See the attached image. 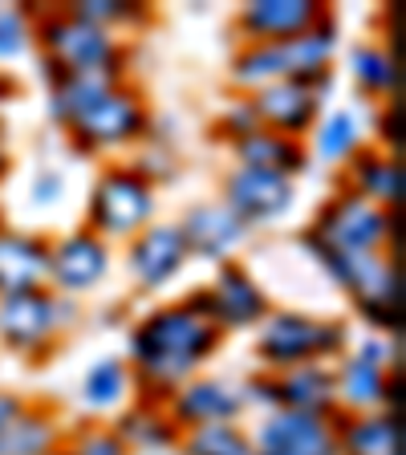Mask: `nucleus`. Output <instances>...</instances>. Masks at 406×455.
<instances>
[{"instance_id": "nucleus-1", "label": "nucleus", "mask_w": 406, "mask_h": 455, "mask_svg": "<svg viewBox=\"0 0 406 455\" xmlns=\"http://www.w3.org/2000/svg\"><path fill=\"white\" fill-rule=\"evenodd\" d=\"M211 346H216V330L195 317V309H167L134 333L139 370L155 382H175L191 374V366L211 354Z\"/></svg>"}, {"instance_id": "nucleus-2", "label": "nucleus", "mask_w": 406, "mask_h": 455, "mask_svg": "<svg viewBox=\"0 0 406 455\" xmlns=\"http://www.w3.org/2000/svg\"><path fill=\"white\" fill-rule=\"evenodd\" d=\"M333 37L322 28H309L293 41H273L236 61V77L248 85L256 82H305V77H322V66L330 61Z\"/></svg>"}, {"instance_id": "nucleus-3", "label": "nucleus", "mask_w": 406, "mask_h": 455, "mask_svg": "<svg viewBox=\"0 0 406 455\" xmlns=\"http://www.w3.org/2000/svg\"><path fill=\"white\" fill-rule=\"evenodd\" d=\"M330 268L346 289H354L362 301V309L382 325H394V301H398V284L394 268L374 252H330Z\"/></svg>"}, {"instance_id": "nucleus-4", "label": "nucleus", "mask_w": 406, "mask_h": 455, "mask_svg": "<svg viewBox=\"0 0 406 455\" xmlns=\"http://www.w3.org/2000/svg\"><path fill=\"white\" fill-rule=\"evenodd\" d=\"M317 236L333 252H374L386 240V216L366 196H341L317 224Z\"/></svg>"}, {"instance_id": "nucleus-5", "label": "nucleus", "mask_w": 406, "mask_h": 455, "mask_svg": "<svg viewBox=\"0 0 406 455\" xmlns=\"http://www.w3.org/2000/svg\"><path fill=\"white\" fill-rule=\"evenodd\" d=\"M341 346V330L338 325H317L309 317L297 313H281L260 330V354L276 366H305V358Z\"/></svg>"}, {"instance_id": "nucleus-6", "label": "nucleus", "mask_w": 406, "mask_h": 455, "mask_svg": "<svg viewBox=\"0 0 406 455\" xmlns=\"http://www.w3.org/2000/svg\"><path fill=\"white\" fill-rule=\"evenodd\" d=\"M49 45L57 53V66L74 77H102L114 66V41L102 25L74 17V20H57L49 28Z\"/></svg>"}, {"instance_id": "nucleus-7", "label": "nucleus", "mask_w": 406, "mask_h": 455, "mask_svg": "<svg viewBox=\"0 0 406 455\" xmlns=\"http://www.w3.org/2000/svg\"><path fill=\"white\" fill-rule=\"evenodd\" d=\"M90 216L106 236H131L134 228L151 216V188L131 171H114L98 183Z\"/></svg>"}, {"instance_id": "nucleus-8", "label": "nucleus", "mask_w": 406, "mask_h": 455, "mask_svg": "<svg viewBox=\"0 0 406 455\" xmlns=\"http://www.w3.org/2000/svg\"><path fill=\"white\" fill-rule=\"evenodd\" d=\"M256 455H338V439H333L322 415L276 411L260 427V451Z\"/></svg>"}, {"instance_id": "nucleus-9", "label": "nucleus", "mask_w": 406, "mask_h": 455, "mask_svg": "<svg viewBox=\"0 0 406 455\" xmlns=\"http://www.w3.org/2000/svg\"><path fill=\"white\" fill-rule=\"evenodd\" d=\"M293 199V183L281 171H260V167H244L232 175L227 183V208L236 212L240 220H273L289 208Z\"/></svg>"}, {"instance_id": "nucleus-10", "label": "nucleus", "mask_w": 406, "mask_h": 455, "mask_svg": "<svg viewBox=\"0 0 406 455\" xmlns=\"http://www.w3.org/2000/svg\"><path fill=\"white\" fill-rule=\"evenodd\" d=\"M57 322V305L41 293H12L0 301V333L20 346V350H33L53 333Z\"/></svg>"}, {"instance_id": "nucleus-11", "label": "nucleus", "mask_w": 406, "mask_h": 455, "mask_svg": "<svg viewBox=\"0 0 406 455\" xmlns=\"http://www.w3.org/2000/svg\"><path fill=\"white\" fill-rule=\"evenodd\" d=\"M183 252H187V244H183L179 228H151V232H142L139 244H134L131 268L142 284H163L183 265Z\"/></svg>"}, {"instance_id": "nucleus-12", "label": "nucleus", "mask_w": 406, "mask_h": 455, "mask_svg": "<svg viewBox=\"0 0 406 455\" xmlns=\"http://www.w3.org/2000/svg\"><path fill=\"white\" fill-rule=\"evenodd\" d=\"M49 276V252L25 236H0V293H33Z\"/></svg>"}, {"instance_id": "nucleus-13", "label": "nucleus", "mask_w": 406, "mask_h": 455, "mask_svg": "<svg viewBox=\"0 0 406 455\" xmlns=\"http://www.w3.org/2000/svg\"><path fill=\"white\" fill-rule=\"evenodd\" d=\"M179 232H183V244H191L195 252L219 256L232 244H240V236H244V220L227 208V204H208V208L191 212L187 224H183Z\"/></svg>"}, {"instance_id": "nucleus-14", "label": "nucleus", "mask_w": 406, "mask_h": 455, "mask_svg": "<svg viewBox=\"0 0 406 455\" xmlns=\"http://www.w3.org/2000/svg\"><path fill=\"white\" fill-rule=\"evenodd\" d=\"M322 12L313 4H293V0H265V4H252L244 12V28L252 37H265L268 45L273 41H293L301 33H309L317 25Z\"/></svg>"}, {"instance_id": "nucleus-15", "label": "nucleus", "mask_w": 406, "mask_h": 455, "mask_svg": "<svg viewBox=\"0 0 406 455\" xmlns=\"http://www.w3.org/2000/svg\"><path fill=\"white\" fill-rule=\"evenodd\" d=\"M139 126H142L139 102L126 94H110V90L77 118V131L90 142H123V139H131Z\"/></svg>"}, {"instance_id": "nucleus-16", "label": "nucleus", "mask_w": 406, "mask_h": 455, "mask_svg": "<svg viewBox=\"0 0 406 455\" xmlns=\"http://www.w3.org/2000/svg\"><path fill=\"white\" fill-rule=\"evenodd\" d=\"M252 110H256V118L265 114L268 123L281 126V131H301V126L313 123V114H317V98H313V90L305 82H273L256 94Z\"/></svg>"}, {"instance_id": "nucleus-17", "label": "nucleus", "mask_w": 406, "mask_h": 455, "mask_svg": "<svg viewBox=\"0 0 406 455\" xmlns=\"http://www.w3.org/2000/svg\"><path fill=\"white\" fill-rule=\"evenodd\" d=\"M49 273L69 289H85L106 273V248L98 244V236H69L49 256Z\"/></svg>"}, {"instance_id": "nucleus-18", "label": "nucleus", "mask_w": 406, "mask_h": 455, "mask_svg": "<svg viewBox=\"0 0 406 455\" xmlns=\"http://www.w3.org/2000/svg\"><path fill=\"white\" fill-rule=\"evenodd\" d=\"M208 301H211V309L232 325H248L265 313V297H260V289H256L240 268H224V273H219L216 293H208Z\"/></svg>"}, {"instance_id": "nucleus-19", "label": "nucleus", "mask_w": 406, "mask_h": 455, "mask_svg": "<svg viewBox=\"0 0 406 455\" xmlns=\"http://www.w3.org/2000/svg\"><path fill=\"white\" fill-rule=\"evenodd\" d=\"M244 398L236 395L232 387L224 382H195L191 390L179 395V419L183 423H227V419L240 411Z\"/></svg>"}, {"instance_id": "nucleus-20", "label": "nucleus", "mask_w": 406, "mask_h": 455, "mask_svg": "<svg viewBox=\"0 0 406 455\" xmlns=\"http://www.w3.org/2000/svg\"><path fill=\"white\" fill-rule=\"evenodd\" d=\"M276 398H284L289 411H309V415H317L322 407L333 403V379L322 366H293V374L276 387Z\"/></svg>"}, {"instance_id": "nucleus-21", "label": "nucleus", "mask_w": 406, "mask_h": 455, "mask_svg": "<svg viewBox=\"0 0 406 455\" xmlns=\"http://www.w3.org/2000/svg\"><path fill=\"white\" fill-rule=\"evenodd\" d=\"M382 390H386L382 362H370V358L346 362L341 379L333 382V395H341L350 407H374V403H382Z\"/></svg>"}, {"instance_id": "nucleus-22", "label": "nucleus", "mask_w": 406, "mask_h": 455, "mask_svg": "<svg viewBox=\"0 0 406 455\" xmlns=\"http://www.w3.org/2000/svg\"><path fill=\"white\" fill-rule=\"evenodd\" d=\"M240 155H244L248 167L281 171V175H289V167L301 163V155H297V147L289 139H281V134H260V131L240 139Z\"/></svg>"}, {"instance_id": "nucleus-23", "label": "nucleus", "mask_w": 406, "mask_h": 455, "mask_svg": "<svg viewBox=\"0 0 406 455\" xmlns=\"http://www.w3.org/2000/svg\"><path fill=\"white\" fill-rule=\"evenodd\" d=\"M49 443H53V427L45 419L17 415L0 431V455H49Z\"/></svg>"}, {"instance_id": "nucleus-24", "label": "nucleus", "mask_w": 406, "mask_h": 455, "mask_svg": "<svg viewBox=\"0 0 406 455\" xmlns=\"http://www.w3.org/2000/svg\"><path fill=\"white\" fill-rule=\"evenodd\" d=\"M346 451L350 455H398V431L390 419H366V423L350 427L346 435Z\"/></svg>"}, {"instance_id": "nucleus-25", "label": "nucleus", "mask_w": 406, "mask_h": 455, "mask_svg": "<svg viewBox=\"0 0 406 455\" xmlns=\"http://www.w3.org/2000/svg\"><path fill=\"white\" fill-rule=\"evenodd\" d=\"M183 455H248V439L227 423H203L191 431Z\"/></svg>"}, {"instance_id": "nucleus-26", "label": "nucleus", "mask_w": 406, "mask_h": 455, "mask_svg": "<svg viewBox=\"0 0 406 455\" xmlns=\"http://www.w3.org/2000/svg\"><path fill=\"white\" fill-rule=\"evenodd\" d=\"M106 90H110V85H106V77H74V74H69L66 85L57 90V114H61V118H69V123H77V118H82V114L106 94Z\"/></svg>"}, {"instance_id": "nucleus-27", "label": "nucleus", "mask_w": 406, "mask_h": 455, "mask_svg": "<svg viewBox=\"0 0 406 455\" xmlns=\"http://www.w3.org/2000/svg\"><path fill=\"white\" fill-rule=\"evenodd\" d=\"M123 387H126V370L114 358H102L90 370V379H85V398L98 403V407H106V403H114V398L123 395Z\"/></svg>"}, {"instance_id": "nucleus-28", "label": "nucleus", "mask_w": 406, "mask_h": 455, "mask_svg": "<svg viewBox=\"0 0 406 455\" xmlns=\"http://www.w3.org/2000/svg\"><path fill=\"white\" fill-rule=\"evenodd\" d=\"M354 147H358V123H354L350 114H333L330 123L322 126V134H317V151H322L325 159H341V155H350Z\"/></svg>"}, {"instance_id": "nucleus-29", "label": "nucleus", "mask_w": 406, "mask_h": 455, "mask_svg": "<svg viewBox=\"0 0 406 455\" xmlns=\"http://www.w3.org/2000/svg\"><path fill=\"white\" fill-rule=\"evenodd\" d=\"M354 77L370 90H390L394 85V61L378 49H358L354 53Z\"/></svg>"}, {"instance_id": "nucleus-30", "label": "nucleus", "mask_w": 406, "mask_h": 455, "mask_svg": "<svg viewBox=\"0 0 406 455\" xmlns=\"http://www.w3.org/2000/svg\"><path fill=\"white\" fill-rule=\"evenodd\" d=\"M398 188H402V183H398L394 163H374V159L366 163V171H362V196H366L370 204H374V199H382V204L390 199V204H394Z\"/></svg>"}, {"instance_id": "nucleus-31", "label": "nucleus", "mask_w": 406, "mask_h": 455, "mask_svg": "<svg viewBox=\"0 0 406 455\" xmlns=\"http://www.w3.org/2000/svg\"><path fill=\"white\" fill-rule=\"evenodd\" d=\"M123 427H126V439H134L139 447H163L171 439L167 423H163V419H151V415H131Z\"/></svg>"}, {"instance_id": "nucleus-32", "label": "nucleus", "mask_w": 406, "mask_h": 455, "mask_svg": "<svg viewBox=\"0 0 406 455\" xmlns=\"http://www.w3.org/2000/svg\"><path fill=\"white\" fill-rule=\"evenodd\" d=\"M25 49V25L12 12H0V57H12Z\"/></svg>"}, {"instance_id": "nucleus-33", "label": "nucleus", "mask_w": 406, "mask_h": 455, "mask_svg": "<svg viewBox=\"0 0 406 455\" xmlns=\"http://www.w3.org/2000/svg\"><path fill=\"white\" fill-rule=\"evenodd\" d=\"M77 455H126V451H123V439L114 435H85Z\"/></svg>"}, {"instance_id": "nucleus-34", "label": "nucleus", "mask_w": 406, "mask_h": 455, "mask_svg": "<svg viewBox=\"0 0 406 455\" xmlns=\"http://www.w3.org/2000/svg\"><path fill=\"white\" fill-rule=\"evenodd\" d=\"M17 415H20V403H17V398L0 395V431H4V427H9Z\"/></svg>"}, {"instance_id": "nucleus-35", "label": "nucleus", "mask_w": 406, "mask_h": 455, "mask_svg": "<svg viewBox=\"0 0 406 455\" xmlns=\"http://www.w3.org/2000/svg\"><path fill=\"white\" fill-rule=\"evenodd\" d=\"M134 455H183V451H175V447H139Z\"/></svg>"}]
</instances>
